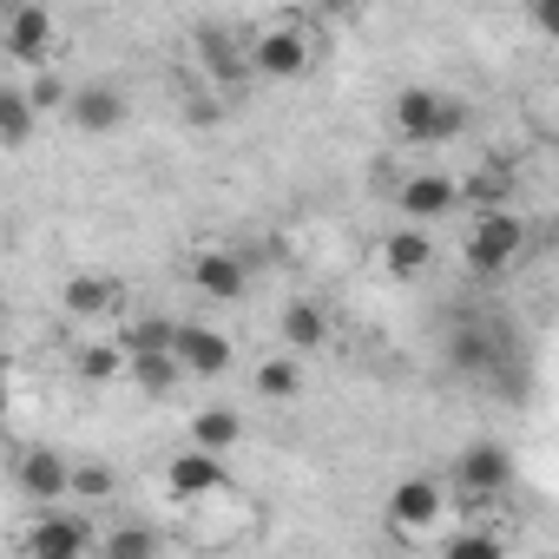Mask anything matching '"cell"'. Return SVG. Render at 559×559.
<instances>
[{"label":"cell","mask_w":559,"mask_h":559,"mask_svg":"<svg viewBox=\"0 0 559 559\" xmlns=\"http://www.w3.org/2000/svg\"><path fill=\"white\" fill-rule=\"evenodd\" d=\"M191 441L230 454V448L243 441V415H237V408H198V415H191Z\"/></svg>","instance_id":"ffe728a7"},{"label":"cell","mask_w":559,"mask_h":559,"mask_svg":"<svg viewBox=\"0 0 559 559\" xmlns=\"http://www.w3.org/2000/svg\"><path fill=\"white\" fill-rule=\"evenodd\" d=\"M0 47H8V60L14 67H47L53 60V8L47 0H8V21H0Z\"/></svg>","instance_id":"277c9868"},{"label":"cell","mask_w":559,"mask_h":559,"mask_svg":"<svg viewBox=\"0 0 559 559\" xmlns=\"http://www.w3.org/2000/svg\"><path fill=\"white\" fill-rule=\"evenodd\" d=\"M317 14H349V8H362V0H310Z\"/></svg>","instance_id":"f546056e"},{"label":"cell","mask_w":559,"mask_h":559,"mask_svg":"<svg viewBox=\"0 0 559 559\" xmlns=\"http://www.w3.org/2000/svg\"><path fill=\"white\" fill-rule=\"evenodd\" d=\"M454 487L467 493V507L507 493V487H513V454H507L500 441H467V448L454 454Z\"/></svg>","instance_id":"52a82bcc"},{"label":"cell","mask_w":559,"mask_h":559,"mask_svg":"<svg viewBox=\"0 0 559 559\" xmlns=\"http://www.w3.org/2000/svg\"><path fill=\"white\" fill-rule=\"evenodd\" d=\"M395 204L408 211V217H441V211H454L461 204V185L454 178H441V171H415V178H402V191H395Z\"/></svg>","instance_id":"5bb4252c"},{"label":"cell","mask_w":559,"mask_h":559,"mask_svg":"<svg viewBox=\"0 0 559 559\" xmlns=\"http://www.w3.org/2000/svg\"><path fill=\"white\" fill-rule=\"evenodd\" d=\"M126 112H132V99H126V86H119V80H86V86H73L67 126H73V132H86V139H106V132H119V126H126Z\"/></svg>","instance_id":"9c48e42d"},{"label":"cell","mask_w":559,"mask_h":559,"mask_svg":"<svg viewBox=\"0 0 559 559\" xmlns=\"http://www.w3.org/2000/svg\"><path fill=\"white\" fill-rule=\"evenodd\" d=\"M198 60H204V73L217 80V86H243V73H250V47H237V34L230 27H198Z\"/></svg>","instance_id":"7c38bea8"},{"label":"cell","mask_w":559,"mask_h":559,"mask_svg":"<svg viewBox=\"0 0 559 559\" xmlns=\"http://www.w3.org/2000/svg\"><path fill=\"white\" fill-rule=\"evenodd\" d=\"M441 552H454V559H487V552H500V533H454V539H441Z\"/></svg>","instance_id":"83f0119b"},{"label":"cell","mask_w":559,"mask_h":559,"mask_svg":"<svg viewBox=\"0 0 559 559\" xmlns=\"http://www.w3.org/2000/svg\"><path fill=\"white\" fill-rule=\"evenodd\" d=\"M34 119H40V106L27 99L21 80L0 86V145H8V152H27V145H34Z\"/></svg>","instance_id":"ac0fdd59"},{"label":"cell","mask_w":559,"mask_h":559,"mask_svg":"<svg viewBox=\"0 0 559 559\" xmlns=\"http://www.w3.org/2000/svg\"><path fill=\"white\" fill-rule=\"evenodd\" d=\"M119 493V474L106 467V461H80L73 467V500L80 507H99V500H112Z\"/></svg>","instance_id":"484cf974"},{"label":"cell","mask_w":559,"mask_h":559,"mask_svg":"<svg viewBox=\"0 0 559 559\" xmlns=\"http://www.w3.org/2000/svg\"><path fill=\"white\" fill-rule=\"evenodd\" d=\"M441 513H448L441 480H402V487L389 493V533H395L402 546H421V539L441 526Z\"/></svg>","instance_id":"8992f818"},{"label":"cell","mask_w":559,"mask_h":559,"mask_svg":"<svg viewBox=\"0 0 559 559\" xmlns=\"http://www.w3.org/2000/svg\"><path fill=\"white\" fill-rule=\"evenodd\" d=\"M243 47H250V73H257V80H304L310 60H317V40H310L304 21H270V27H257Z\"/></svg>","instance_id":"7a4b0ae2"},{"label":"cell","mask_w":559,"mask_h":559,"mask_svg":"<svg viewBox=\"0 0 559 559\" xmlns=\"http://www.w3.org/2000/svg\"><path fill=\"white\" fill-rule=\"evenodd\" d=\"M230 487V474H224V454L217 448H185V454H171L165 461V493L171 500H211V493H224Z\"/></svg>","instance_id":"30bf717a"},{"label":"cell","mask_w":559,"mask_h":559,"mask_svg":"<svg viewBox=\"0 0 559 559\" xmlns=\"http://www.w3.org/2000/svg\"><path fill=\"white\" fill-rule=\"evenodd\" d=\"M257 395H263V402H297V395H304L297 349H290V356H270V362L257 369Z\"/></svg>","instance_id":"7402d4cb"},{"label":"cell","mask_w":559,"mask_h":559,"mask_svg":"<svg viewBox=\"0 0 559 559\" xmlns=\"http://www.w3.org/2000/svg\"><path fill=\"white\" fill-rule=\"evenodd\" d=\"M93 546H99L93 520H80V513H60V507H40L34 533L21 539V552H27V559H80V552H93Z\"/></svg>","instance_id":"ba28073f"},{"label":"cell","mask_w":559,"mask_h":559,"mask_svg":"<svg viewBox=\"0 0 559 559\" xmlns=\"http://www.w3.org/2000/svg\"><path fill=\"white\" fill-rule=\"evenodd\" d=\"M178 362L191 369V376H224L230 369V336L224 330H211V323H178Z\"/></svg>","instance_id":"4fadbf2b"},{"label":"cell","mask_w":559,"mask_h":559,"mask_svg":"<svg viewBox=\"0 0 559 559\" xmlns=\"http://www.w3.org/2000/svg\"><path fill=\"white\" fill-rule=\"evenodd\" d=\"M132 376H139L145 395H165V389H178V376H191V369L178 362V349H152V356H132Z\"/></svg>","instance_id":"603a6c76"},{"label":"cell","mask_w":559,"mask_h":559,"mask_svg":"<svg viewBox=\"0 0 559 559\" xmlns=\"http://www.w3.org/2000/svg\"><path fill=\"white\" fill-rule=\"evenodd\" d=\"M428 263H435V243H428V224L421 217H408L402 230L382 237V270L389 276H421Z\"/></svg>","instance_id":"9a60e30c"},{"label":"cell","mask_w":559,"mask_h":559,"mask_svg":"<svg viewBox=\"0 0 559 559\" xmlns=\"http://www.w3.org/2000/svg\"><path fill=\"white\" fill-rule=\"evenodd\" d=\"M21 86H27V99H34L40 112H67V106H73V86H67L53 67H27V80H21Z\"/></svg>","instance_id":"d4e9b609"},{"label":"cell","mask_w":559,"mask_h":559,"mask_svg":"<svg viewBox=\"0 0 559 559\" xmlns=\"http://www.w3.org/2000/svg\"><path fill=\"white\" fill-rule=\"evenodd\" d=\"M191 284H198V297H211V304H243V290H250V257H237V250H224V243H204V250L191 257Z\"/></svg>","instance_id":"8fae6325"},{"label":"cell","mask_w":559,"mask_h":559,"mask_svg":"<svg viewBox=\"0 0 559 559\" xmlns=\"http://www.w3.org/2000/svg\"><path fill=\"white\" fill-rule=\"evenodd\" d=\"M73 454H60V448H21L14 454V487L34 500V507H60V500H73Z\"/></svg>","instance_id":"5b68a950"},{"label":"cell","mask_w":559,"mask_h":559,"mask_svg":"<svg viewBox=\"0 0 559 559\" xmlns=\"http://www.w3.org/2000/svg\"><path fill=\"white\" fill-rule=\"evenodd\" d=\"M533 21H539L546 40H559V0H533Z\"/></svg>","instance_id":"f1b7e54d"},{"label":"cell","mask_w":559,"mask_h":559,"mask_svg":"<svg viewBox=\"0 0 559 559\" xmlns=\"http://www.w3.org/2000/svg\"><path fill=\"white\" fill-rule=\"evenodd\" d=\"M60 297H67V310H73V317H112L126 290H119V276L80 270V276H67V290H60Z\"/></svg>","instance_id":"2e32d148"},{"label":"cell","mask_w":559,"mask_h":559,"mask_svg":"<svg viewBox=\"0 0 559 559\" xmlns=\"http://www.w3.org/2000/svg\"><path fill=\"white\" fill-rule=\"evenodd\" d=\"M389 126L408 145H448V139L467 132V106L454 93H441V86H402L395 106H389Z\"/></svg>","instance_id":"6da1fadb"},{"label":"cell","mask_w":559,"mask_h":559,"mask_svg":"<svg viewBox=\"0 0 559 559\" xmlns=\"http://www.w3.org/2000/svg\"><path fill=\"white\" fill-rule=\"evenodd\" d=\"M284 349H297V356L330 349V310H323V304H310V297H297V304L284 310Z\"/></svg>","instance_id":"e0dca14e"},{"label":"cell","mask_w":559,"mask_h":559,"mask_svg":"<svg viewBox=\"0 0 559 559\" xmlns=\"http://www.w3.org/2000/svg\"><path fill=\"white\" fill-rule=\"evenodd\" d=\"M461 198H467L474 211H500V204L513 198V165H480V171H467Z\"/></svg>","instance_id":"44dd1931"},{"label":"cell","mask_w":559,"mask_h":559,"mask_svg":"<svg viewBox=\"0 0 559 559\" xmlns=\"http://www.w3.org/2000/svg\"><path fill=\"white\" fill-rule=\"evenodd\" d=\"M99 552L106 559H152V552H165V539H158V526H112V533H99Z\"/></svg>","instance_id":"cb8c5ba5"},{"label":"cell","mask_w":559,"mask_h":559,"mask_svg":"<svg viewBox=\"0 0 559 559\" xmlns=\"http://www.w3.org/2000/svg\"><path fill=\"white\" fill-rule=\"evenodd\" d=\"M467 270L474 276H500L520 250H526V224L500 204V211H474V230H467Z\"/></svg>","instance_id":"3957f363"},{"label":"cell","mask_w":559,"mask_h":559,"mask_svg":"<svg viewBox=\"0 0 559 559\" xmlns=\"http://www.w3.org/2000/svg\"><path fill=\"white\" fill-rule=\"evenodd\" d=\"M73 369H80V382H119L132 369V349L126 343H80L73 349Z\"/></svg>","instance_id":"d6986e66"},{"label":"cell","mask_w":559,"mask_h":559,"mask_svg":"<svg viewBox=\"0 0 559 559\" xmlns=\"http://www.w3.org/2000/svg\"><path fill=\"white\" fill-rule=\"evenodd\" d=\"M119 343H126L132 356H152V349H171V343H178V323H158V317H145V323H132Z\"/></svg>","instance_id":"4316f807"}]
</instances>
